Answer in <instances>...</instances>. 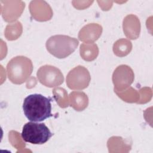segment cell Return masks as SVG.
Returning a JSON list of instances; mask_svg holds the SVG:
<instances>
[{
    "label": "cell",
    "mask_w": 153,
    "mask_h": 153,
    "mask_svg": "<svg viewBox=\"0 0 153 153\" xmlns=\"http://www.w3.org/2000/svg\"><path fill=\"white\" fill-rule=\"evenodd\" d=\"M51 98L41 94H32L24 99L23 110L25 117L30 121L41 122L53 116Z\"/></svg>",
    "instance_id": "1"
},
{
    "label": "cell",
    "mask_w": 153,
    "mask_h": 153,
    "mask_svg": "<svg viewBox=\"0 0 153 153\" xmlns=\"http://www.w3.org/2000/svg\"><path fill=\"white\" fill-rule=\"evenodd\" d=\"M78 41L67 35H57L51 36L46 42V48L54 56L62 59L69 56L77 48Z\"/></svg>",
    "instance_id": "2"
},
{
    "label": "cell",
    "mask_w": 153,
    "mask_h": 153,
    "mask_svg": "<svg viewBox=\"0 0 153 153\" xmlns=\"http://www.w3.org/2000/svg\"><path fill=\"white\" fill-rule=\"evenodd\" d=\"M7 75L14 84L23 83L30 75L33 70L32 61L25 56L13 58L7 66Z\"/></svg>",
    "instance_id": "3"
},
{
    "label": "cell",
    "mask_w": 153,
    "mask_h": 153,
    "mask_svg": "<svg viewBox=\"0 0 153 153\" xmlns=\"http://www.w3.org/2000/svg\"><path fill=\"white\" fill-rule=\"evenodd\" d=\"M53 135L44 123L28 122L23 127L21 133L23 140L34 145H42L46 143Z\"/></svg>",
    "instance_id": "4"
},
{
    "label": "cell",
    "mask_w": 153,
    "mask_h": 153,
    "mask_svg": "<svg viewBox=\"0 0 153 153\" xmlns=\"http://www.w3.org/2000/svg\"><path fill=\"white\" fill-rule=\"evenodd\" d=\"M37 76L41 84L49 87L59 85L64 80L61 71L50 65L41 67L37 72Z\"/></svg>",
    "instance_id": "5"
}]
</instances>
